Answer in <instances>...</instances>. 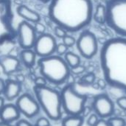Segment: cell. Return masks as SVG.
Listing matches in <instances>:
<instances>
[{
  "label": "cell",
  "instance_id": "8d00e7d4",
  "mask_svg": "<svg viewBox=\"0 0 126 126\" xmlns=\"http://www.w3.org/2000/svg\"><path fill=\"white\" fill-rule=\"evenodd\" d=\"M4 105H5L4 104V100L3 97H1L0 96V111H1V110L2 109V108L4 107Z\"/></svg>",
  "mask_w": 126,
  "mask_h": 126
},
{
  "label": "cell",
  "instance_id": "52a82bcc",
  "mask_svg": "<svg viewBox=\"0 0 126 126\" xmlns=\"http://www.w3.org/2000/svg\"><path fill=\"white\" fill-rule=\"evenodd\" d=\"M11 0H0V44L16 38Z\"/></svg>",
  "mask_w": 126,
  "mask_h": 126
},
{
  "label": "cell",
  "instance_id": "83f0119b",
  "mask_svg": "<svg viewBox=\"0 0 126 126\" xmlns=\"http://www.w3.org/2000/svg\"><path fill=\"white\" fill-rule=\"evenodd\" d=\"M99 120V117L96 114H90L87 120V124L89 126H94Z\"/></svg>",
  "mask_w": 126,
  "mask_h": 126
},
{
  "label": "cell",
  "instance_id": "d6a6232c",
  "mask_svg": "<svg viewBox=\"0 0 126 126\" xmlns=\"http://www.w3.org/2000/svg\"><path fill=\"white\" fill-rule=\"evenodd\" d=\"M97 85L98 86V88L101 89H103L106 87V85H107V83L105 80L103 79H100L98 80L97 83Z\"/></svg>",
  "mask_w": 126,
  "mask_h": 126
},
{
  "label": "cell",
  "instance_id": "2e32d148",
  "mask_svg": "<svg viewBox=\"0 0 126 126\" xmlns=\"http://www.w3.org/2000/svg\"><path fill=\"white\" fill-rule=\"evenodd\" d=\"M16 12L17 14L23 19H24V21H26L35 24L41 21L40 15L37 12L31 10L24 4L18 5L16 8Z\"/></svg>",
  "mask_w": 126,
  "mask_h": 126
},
{
  "label": "cell",
  "instance_id": "ba28073f",
  "mask_svg": "<svg viewBox=\"0 0 126 126\" xmlns=\"http://www.w3.org/2000/svg\"><path fill=\"white\" fill-rule=\"evenodd\" d=\"M77 49L82 57L86 59L94 58L98 52V42L96 35L90 30L81 32L76 41Z\"/></svg>",
  "mask_w": 126,
  "mask_h": 126
},
{
  "label": "cell",
  "instance_id": "44dd1931",
  "mask_svg": "<svg viewBox=\"0 0 126 126\" xmlns=\"http://www.w3.org/2000/svg\"><path fill=\"white\" fill-rule=\"evenodd\" d=\"M96 76L93 72H89L83 75L80 79V83L83 85H92L94 83Z\"/></svg>",
  "mask_w": 126,
  "mask_h": 126
},
{
  "label": "cell",
  "instance_id": "8fae6325",
  "mask_svg": "<svg viewBox=\"0 0 126 126\" xmlns=\"http://www.w3.org/2000/svg\"><path fill=\"white\" fill-rule=\"evenodd\" d=\"M16 106L19 112L27 118L35 117L38 114L41 110V107L36 98L33 97L28 93L19 95L16 102Z\"/></svg>",
  "mask_w": 126,
  "mask_h": 126
},
{
  "label": "cell",
  "instance_id": "d4e9b609",
  "mask_svg": "<svg viewBox=\"0 0 126 126\" xmlns=\"http://www.w3.org/2000/svg\"><path fill=\"white\" fill-rule=\"evenodd\" d=\"M54 32H55V35L60 38H63L66 35H68L67 34L68 32L64 28H63L60 26H58V25L55 26V27L54 29Z\"/></svg>",
  "mask_w": 126,
  "mask_h": 126
},
{
  "label": "cell",
  "instance_id": "1f68e13d",
  "mask_svg": "<svg viewBox=\"0 0 126 126\" xmlns=\"http://www.w3.org/2000/svg\"><path fill=\"white\" fill-rule=\"evenodd\" d=\"M16 126H33L26 120H20L16 123Z\"/></svg>",
  "mask_w": 126,
  "mask_h": 126
},
{
  "label": "cell",
  "instance_id": "4dcf8cb0",
  "mask_svg": "<svg viewBox=\"0 0 126 126\" xmlns=\"http://www.w3.org/2000/svg\"><path fill=\"white\" fill-rule=\"evenodd\" d=\"M117 104L118 105V106L122 109L123 110L126 111V97H121L120 98L117 99Z\"/></svg>",
  "mask_w": 126,
  "mask_h": 126
},
{
  "label": "cell",
  "instance_id": "ffe728a7",
  "mask_svg": "<svg viewBox=\"0 0 126 126\" xmlns=\"http://www.w3.org/2000/svg\"><path fill=\"white\" fill-rule=\"evenodd\" d=\"M64 60L70 68L80 64V58L72 52H67L64 55Z\"/></svg>",
  "mask_w": 126,
  "mask_h": 126
},
{
  "label": "cell",
  "instance_id": "5bb4252c",
  "mask_svg": "<svg viewBox=\"0 0 126 126\" xmlns=\"http://www.w3.org/2000/svg\"><path fill=\"white\" fill-rule=\"evenodd\" d=\"M21 91V83L16 80L7 79L5 80V86L3 91V94L6 100L11 101L18 97Z\"/></svg>",
  "mask_w": 126,
  "mask_h": 126
},
{
  "label": "cell",
  "instance_id": "836d02e7",
  "mask_svg": "<svg viewBox=\"0 0 126 126\" xmlns=\"http://www.w3.org/2000/svg\"><path fill=\"white\" fill-rule=\"evenodd\" d=\"M94 126H109V125L106 120H105L104 119H100Z\"/></svg>",
  "mask_w": 126,
  "mask_h": 126
},
{
  "label": "cell",
  "instance_id": "7c38bea8",
  "mask_svg": "<svg viewBox=\"0 0 126 126\" xmlns=\"http://www.w3.org/2000/svg\"><path fill=\"white\" fill-rule=\"evenodd\" d=\"M92 108L95 114L102 119L111 117L114 112V103L106 94H100L95 96Z\"/></svg>",
  "mask_w": 126,
  "mask_h": 126
},
{
  "label": "cell",
  "instance_id": "8992f818",
  "mask_svg": "<svg viewBox=\"0 0 126 126\" xmlns=\"http://www.w3.org/2000/svg\"><path fill=\"white\" fill-rule=\"evenodd\" d=\"M61 97L62 109L68 115L78 116L82 114L88 97L86 94L78 93L75 89L74 83H69L63 88Z\"/></svg>",
  "mask_w": 126,
  "mask_h": 126
},
{
  "label": "cell",
  "instance_id": "4316f807",
  "mask_svg": "<svg viewBox=\"0 0 126 126\" xmlns=\"http://www.w3.org/2000/svg\"><path fill=\"white\" fill-rule=\"evenodd\" d=\"M33 27H34L35 31L37 34L41 35V34L45 33V32H46V27L44 26V24L41 23L40 21L35 23V25Z\"/></svg>",
  "mask_w": 126,
  "mask_h": 126
},
{
  "label": "cell",
  "instance_id": "30bf717a",
  "mask_svg": "<svg viewBox=\"0 0 126 126\" xmlns=\"http://www.w3.org/2000/svg\"><path fill=\"white\" fill-rule=\"evenodd\" d=\"M57 42L53 35L49 33H44L37 36L33 50L36 55L40 58L48 57L56 51Z\"/></svg>",
  "mask_w": 126,
  "mask_h": 126
},
{
  "label": "cell",
  "instance_id": "74e56055",
  "mask_svg": "<svg viewBox=\"0 0 126 126\" xmlns=\"http://www.w3.org/2000/svg\"><path fill=\"white\" fill-rule=\"evenodd\" d=\"M0 126H12L10 123H3V122H1V123H0Z\"/></svg>",
  "mask_w": 126,
  "mask_h": 126
},
{
  "label": "cell",
  "instance_id": "f35d334b",
  "mask_svg": "<svg viewBox=\"0 0 126 126\" xmlns=\"http://www.w3.org/2000/svg\"><path fill=\"white\" fill-rule=\"evenodd\" d=\"M38 1H41V2H42V3L46 4V3H49L51 0H38Z\"/></svg>",
  "mask_w": 126,
  "mask_h": 126
},
{
  "label": "cell",
  "instance_id": "484cf974",
  "mask_svg": "<svg viewBox=\"0 0 126 126\" xmlns=\"http://www.w3.org/2000/svg\"><path fill=\"white\" fill-rule=\"evenodd\" d=\"M68 49H69L68 47H66L63 43H61V44H57L55 52H57V54L60 56L64 55L68 52Z\"/></svg>",
  "mask_w": 126,
  "mask_h": 126
},
{
  "label": "cell",
  "instance_id": "9c48e42d",
  "mask_svg": "<svg viewBox=\"0 0 126 126\" xmlns=\"http://www.w3.org/2000/svg\"><path fill=\"white\" fill-rule=\"evenodd\" d=\"M16 38L20 47L23 49H32L37 38V33L30 22L23 21L16 29Z\"/></svg>",
  "mask_w": 126,
  "mask_h": 126
},
{
  "label": "cell",
  "instance_id": "f546056e",
  "mask_svg": "<svg viewBox=\"0 0 126 126\" xmlns=\"http://www.w3.org/2000/svg\"><path fill=\"white\" fill-rule=\"evenodd\" d=\"M35 126H50V123L47 118L41 117L36 121Z\"/></svg>",
  "mask_w": 126,
  "mask_h": 126
},
{
  "label": "cell",
  "instance_id": "7402d4cb",
  "mask_svg": "<svg viewBox=\"0 0 126 126\" xmlns=\"http://www.w3.org/2000/svg\"><path fill=\"white\" fill-rule=\"evenodd\" d=\"M109 126H126L124 119L121 117H111L107 120Z\"/></svg>",
  "mask_w": 126,
  "mask_h": 126
},
{
  "label": "cell",
  "instance_id": "3957f363",
  "mask_svg": "<svg viewBox=\"0 0 126 126\" xmlns=\"http://www.w3.org/2000/svg\"><path fill=\"white\" fill-rule=\"evenodd\" d=\"M40 73L47 82L55 85L65 83L70 77V67L64 58L60 55H52L48 57L40 58L38 61Z\"/></svg>",
  "mask_w": 126,
  "mask_h": 126
},
{
  "label": "cell",
  "instance_id": "d6986e66",
  "mask_svg": "<svg viewBox=\"0 0 126 126\" xmlns=\"http://www.w3.org/2000/svg\"><path fill=\"white\" fill-rule=\"evenodd\" d=\"M83 117L81 115L71 116L69 115L62 121V126H82L83 124Z\"/></svg>",
  "mask_w": 126,
  "mask_h": 126
},
{
  "label": "cell",
  "instance_id": "6da1fadb",
  "mask_svg": "<svg viewBox=\"0 0 126 126\" xmlns=\"http://www.w3.org/2000/svg\"><path fill=\"white\" fill-rule=\"evenodd\" d=\"M49 3V19L68 32L85 29L92 20L94 7L92 0H51Z\"/></svg>",
  "mask_w": 126,
  "mask_h": 126
},
{
  "label": "cell",
  "instance_id": "277c9868",
  "mask_svg": "<svg viewBox=\"0 0 126 126\" xmlns=\"http://www.w3.org/2000/svg\"><path fill=\"white\" fill-rule=\"evenodd\" d=\"M33 91L41 109L47 117L51 120H59L62 116L61 92L47 86H35Z\"/></svg>",
  "mask_w": 126,
  "mask_h": 126
},
{
  "label": "cell",
  "instance_id": "f1b7e54d",
  "mask_svg": "<svg viewBox=\"0 0 126 126\" xmlns=\"http://www.w3.org/2000/svg\"><path fill=\"white\" fill-rule=\"evenodd\" d=\"M34 83H35V86H47V80L43 77H37L35 78L34 80Z\"/></svg>",
  "mask_w": 126,
  "mask_h": 126
},
{
  "label": "cell",
  "instance_id": "cb8c5ba5",
  "mask_svg": "<svg viewBox=\"0 0 126 126\" xmlns=\"http://www.w3.org/2000/svg\"><path fill=\"white\" fill-rule=\"evenodd\" d=\"M86 71V67L81 64H79L76 66H74L72 68H70L71 74H73L75 75H79L83 73H84Z\"/></svg>",
  "mask_w": 126,
  "mask_h": 126
},
{
  "label": "cell",
  "instance_id": "ac0fdd59",
  "mask_svg": "<svg viewBox=\"0 0 126 126\" xmlns=\"http://www.w3.org/2000/svg\"><path fill=\"white\" fill-rule=\"evenodd\" d=\"M107 18V10L106 4H99L97 5L95 10L93 12L92 19L94 20L95 22L100 24H103L106 23Z\"/></svg>",
  "mask_w": 126,
  "mask_h": 126
},
{
  "label": "cell",
  "instance_id": "9a60e30c",
  "mask_svg": "<svg viewBox=\"0 0 126 126\" xmlns=\"http://www.w3.org/2000/svg\"><path fill=\"white\" fill-rule=\"evenodd\" d=\"M0 66L6 75H10L17 71L20 61L13 55H3L0 57Z\"/></svg>",
  "mask_w": 126,
  "mask_h": 126
},
{
  "label": "cell",
  "instance_id": "d590c367",
  "mask_svg": "<svg viewBox=\"0 0 126 126\" xmlns=\"http://www.w3.org/2000/svg\"><path fill=\"white\" fill-rule=\"evenodd\" d=\"M24 80V77L23 76V75H18L17 77H16V81H18V83H21V82H23Z\"/></svg>",
  "mask_w": 126,
  "mask_h": 126
},
{
  "label": "cell",
  "instance_id": "7a4b0ae2",
  "mask_svg": "<svg viewBox=\"0 0 126 126\" xmlns=\"http://www.w3.org/2000/svg\"><path fill=\"white\" fill-rule=\"evenodd\" d=\"M100 61L107 84L126 93V38L107 40L101 47Z\"/></svg>",
  "mask_w": 126,
  "mask_h": 126
},
{
  "label": "cell",
  "instance_id": "4fadbf2b",
  "mask_svg": "<svg viewBox=\"0 0 126 126\" xmlns=\"http://www.w3.org/2000/svg\"><path fill=\"white\" fill-rule=\"evenodd\" d=\"M21 113L16 105L12 103L6 104L4 106L0 111L1 122L5 123H12L19 119Z\"/></svg>",
  "mask_w": 126,
  "mask_h": 126
},
{
  "label": "cell",
  "instance_id": "5b68a950",
  "mask_svg": "<svg viewBox=\"0 0 126 126\" xmlns=\"http://www.w3.org/2000/svg\"><path fill=\"white\" fill-rule=\"evenodd\" d=\"M106 24L119 37L126 38V0H108Z\"/></svg>",
  "mask_w": 126,
  "mask_h": 126
},
{
  "label": "cell",
  "instance_id": "e0dca14e",
  "mask_svg": "<svg viewBox=\"0 0 126 126\" xmlns=\"http://www.w3.org/2000/svg\"><path fill=\"white\" fill-rule=\"evenodd\" d=\"M36 54L32 49H22L20 52V59L22 63L27 68H32L35 64Z\"/></svg>",
  "mask_w": 126,
  "mask_h": 126
},
{
  "label": "cell",
  "instance_id": "e575fe53",
  "mask_svg": "<svg viewBox=\"0 0 126 126\" xmlns=\"http://www.w3.org/2000/svg\"><path fill=\"white\" fill-rule=\"evenodd\" d=\"M4 86H5V81L0 78V95L1 94H3V91H4Z\"/></svg>",
  "mask_w": 126,
  "mask_h": 126
},
{
  "label": "cell",
  "instance_id": "603a6c76",
  "mask_svg": "<svg viewBox=\"0 0 126 126\" xmlns=\"http://www.w3.org/2000/svg\"><path fill=\"white\" fill-rule=\"evenodd\" d=\"M62 39H63V43L68 47H72L75 44H76V39L72 35H66Z\"/></svg>",
  "mask_w": 126,
  "mask_h": 126
}]
</instances>
